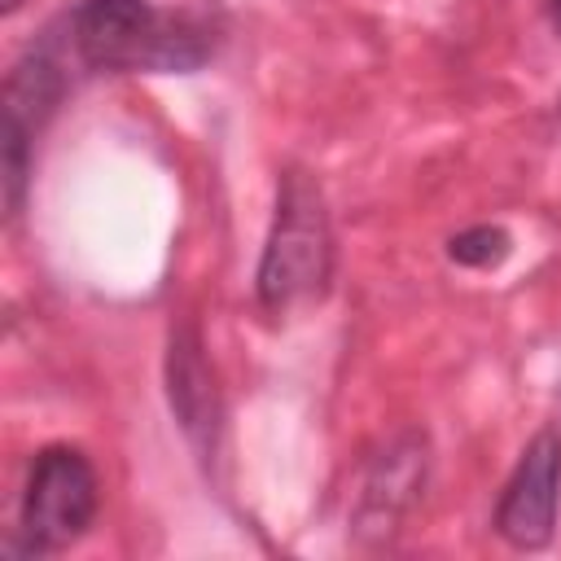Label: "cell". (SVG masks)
<instances>
[{
	"label": "cell",
	"instance_id": "2",
	"mask_svg": "<svg viewBox=\"0 0 561 561\" xmlns=\"http://www.w3.org/2000/svg\"><path fill=\"white\" fill-rule=\"evenodd\" d=\"M329 272H333V237H329L324 197L302 171H289L259 263V298L267 311L285 316L294 307L316 302L329 285Z\"/></svg>",
	"mask_w": 561,
	"mask_h": 561
},
{
	"label": "cell",
	"instance_id": "4",
	"mask_svg": "<svg viewBox=\"0 0 561 561\" xmlns=\"http://www.w3.org/2000/svg\"><path fill=\"white\" fill-rule=\"evenodd\" d=\"M557 504H561V434L539 430L526 443L500 495L495 508L500 539H508L513 548H543L557 530Z\"/></svg>",
	"mask_w": 561,
	"mask_h": 561
},
{
	"label": "cell",
	"instance_id": "7",
	"mask_svg": "<svg viewBox=\"0 0 561 561\" xmlns=\"http://www.w3.org/2000/svg\"><path fill=\"white\" fill-rule=\"evenodd\" d=\"M548 13H552V26H557V35H561V0H548Z\"/></svg>",
	"mask_w": 561,
	"mask_h": 561
},
{
	"label": "cell",
	"instance_id": "3",
	"mask_svg": "<svg viewBox=\"0 0 561 561\" xmlns=\"http://www.w3.org/2000/svg\"><path fill=\"white\" fill-rule=\"evenodd\" d=\"M96 517V473L79 447H44L22 495V530L35 552L70 548Z\"/></svg>",
	"mask_w": 561,
	"mask_h": 561
},
{
	"label": "cell",
	"instance_id": "6",
	"mask_svg": "<svg viewBox=\"0 0 561 561\" xmlns=\"http://www.w3.org/2000/svg\"><path fill=\"white\" fill-rule=\"evenodd\" d=\"M447 254L456 263H465V267H495L508 254V232L504 228H491V224L469 228V232H456L447 241Z\"/></svg>",
	"mask_w": 561,
	"mask_h": 561
},
{
	"label": "cell",
	"instance_id": "5",
	"mask_svg": "<svg viewBox=\"0 0 561 561\" xmlns=\"http://www.w3.org/2000/svg\"><path fill=\"white\" fill-rule=\"evenodd\" d=\"M167 377H171V408L180 412L184 430L188 434H210L215 416H219L215 381H210V368H206L202 346H197L193 333L171 337V368H167Z\"/></svg>",
	"mask_w": 561,
	"mask_h": 561
},
{
	"label": "cell",
	"instance_id": "1",
	"mask_svg": "<svg viewBox=\"0 0 561 561\" xmlns=\"http://www.w3.org/2000/svg\"><path fill=\"white\" fill-rule=\"evenodd\" d=\"M66 35L88 70L184 75L210 57L206 26L162 13L149 0H79L66 18Z\"/></svg>",
	"mask_w": 561,
	"mask_h": 561
},
{
	"label": "cell",
	"instance_id": "8",
	"mask_svg": "<svg viewBox=\"0 0 561 561\" xmlns=\"http://www.w3.org/2000/svg\"><path fill=\"white\" fill-rule=\"evenodd\" d=\"M18 4H22V0H0V9H4V13H13Z\"/></svg>",
	"mask_w": 561,
	"mask_h": 561
}]
</instances>
